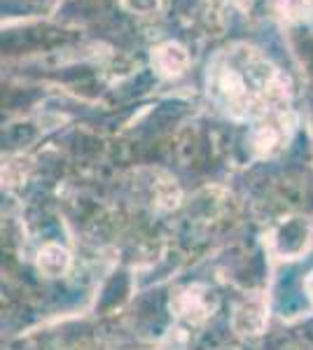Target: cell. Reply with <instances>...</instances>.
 Instances as JSON below:
<instances>
[{
    "instance_id": "277c9868",
    "label": "cell",
    "mask_w": 313,
    "mask_h": 350,
    "mask_svg": "<svg viewBox=\"0 0 313 350\" xmlns=\"http://www.w3.org/2000/svg\"><path fill=\"white\" fill-rule=\"evenodd\" d=\"M66 267H68V255L59 245H47L42 252H40V269H42L47 275L64 273Z\"/></svg>"
},
{
    "instance_id": "5b68a950",
    "label": "cell",
    "mask_w": 313,
    "mask_h": 350,
    "mask_svg": "<svg viewBox=\"0 0 313 350\" xmlns=\"http://www.w3.org/2000/svg\"><path fill=\"white\" fill-rule=\"evenodd\" d=\"M276 10L283 19L301 21L313 14V0H276Z\"/></svg>"
},
{
    "instance_id": "6da1fadb",
    "label": "cell",
    "mask_w": 313,
    "mask_h": 350,
    "mask_svg": "<svg viewBox=\"0 0 313 350\" xmlns=\"http://www.w3.org/2000/svg\"><path fill=\"white\" fill-rule=\"evenodd\" d=\"M208 96L234 120L258 124L290 115L288 87L278 68L246 42L225 47L208 66Z\"/></svg>"
},
{
    "instance_id": "7a4b0ae2",
    "label": "cell",
    "mask_w": 313,
    "mask_h": 350,
    "mask_svg": "<svg viewBox=\"0 0 313 350\" xmlns=\"http://www.w3.org/2000/svg\"><path fill=\"white\" fill-rule=\"evenodd\" d=\"M152 66L162 77H178L190 66V56L178 42H164L152 49Z\"/></svg>"
},
{
    "instance_id": "3957f363",
    "label": "cell",
    "mask_w": 313,
    "mask_h": 350,
    "mask_svg": "<svg viewBox=\"0 0 313 350\" xmlns=\"http://www.w3.org/2000/svg\"><path fill=\"white\" fill-rule=\"evenodd\" d=\"M236 329L248 332V334H258L264 327V308L260 304H246V306L238 308L236 313Z\"/></svg>"
}]
</instances>
